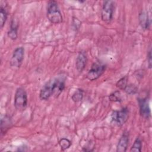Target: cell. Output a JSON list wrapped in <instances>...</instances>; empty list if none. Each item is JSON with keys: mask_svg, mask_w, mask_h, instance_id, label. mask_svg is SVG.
<instances>
[{"mask_svg": "<svg viewBox=\"0 0 152 152\" xmlns=\"http://www.w3.org/2000/svg\"><path fill=\"white\" fill-rule=\"evenodd\" d=\"M65 78L60 77L53 78L46 83L39 93V97L42 100H48L52 96L57 97L65 88Z\"/></svg>", "mask_w": 152, "mask_h": 152, "instance_id": "obj_1", "label": "cell"}, {"mask_svg": "<svg viewBox=\"0 0 152 152\" xmlns=\"http://www.w3.org/2000/svg\"><path fill=\"white\" fill-rule=\"evenodd\" d=\"M47 17L52 24H59L62 22V16L56 1H50L47 6Z\"/></svg>", "mask_w": 152, "mask_h": 152, "instance_id": "obj_2", "label": "cell"}, {"mask_svg": "<svg viewBox=\"0 0 152 152\" xmlns=\"http://www.w3.org/2000/svg\"><path fill=\"white\" fill-rule=\"evenodd\" d=\"M28 103L27 94L26 90L22 88L19 87L16 90L14 96V106L18 111L24 110Z\"/></svg>", "mask_w": 152, "mask_h": 152, "instance_id": "obj_3", "label": "cell"}, {"mask_svg": "<svg viewBox=\"0 0 152 152\" xmlns=\"http://www.w3.org/2000/svg\"><path fill=\"white\" fill-rule=\"evenodd\" d=\"M106 66L102 62H95L87 74V78L90 81H94L99 78L104 72Z\"/></svg>", "mask_w": 152, "mask_h": 152, "instance_id": "obj_4", "label": "cell"}, {"mask_svg": "<svg viewBox=\"0 0 152 152\" xmlns=\"http://www.w3.org/2000/svg\"><path fill=\"white\" fill-rule=\"evenodd\" d=\"M115 2L110 0L105 1L101 11L102 20L106 23H109L113 18Z\"/></svg>", "mask_w": 152, "mask_h": 152, "instance_id": "obj_5", "label": "cell"}, {"mask_svg": "<svg viewBox=\"0 0 152 152\" xmlns=\"http://www.w3.org/2000/svg\"><path fill=\"white\" fill-rule=\"evenodd\" d=\"M129 116V110L127 107H124L119 110H115L111 115L112 122L118 126H122L128 120Z\"/></svg>", "mask_w": 152, "mask_h": 152, "instance_id": "obj_6", "label": "cell"}, {"mask_svg": "<svg viewBox=\"0 0 152 152\" xmlns=\"http://www.w3.org/2000/svg\"><path fill=\"white\" fill-rule=\"evenodd\" d=\"M24 49L23 47L17 48L13 52L11 61L10 65L11 66L15 68H19L24 59Z\"/></svg>", "mask_w": 152, "mask_h": 152, "instance_id": "obj_7", "label": "cell"}, {"mask_svg": "<svg viewBox=\"0 0 152 152\" xmlns=\"http://www.w3.org/2000/svg\"><path fill=\"white\" fill-rule=\"evenodd\" d=\"M138 103L139 105L140 115L144 118L148 119L151 116V112L147 99L138 98Z\"/></svg>", "mask_w": 152, "mask_h": 152, "instance_id": "obj_8", "label": "cell"}, {"mask_svg": "<svg viewBox=\"0 0 152 152\" xmlns=\"http://www.w3.org/2000/svg\"><path fill=\"white\" fill-rule=\"evenodd\" d=\"M129 133L125 131L121 135L116 147L117 152H125L129 144Z\"/></svg>", "mask_w": 152, "mask_h": 152, "instance_id": "obj_9", "label": "cell"}, {"mask_svg": "<svg viewBox=\"0 0 152 152\" xmlns=\"http://www.w3.org/2000/svg\"><path fill=\"white\" fill-rule=\"evenodd\" d=\"M87 62V57L84 52H80L77 56L75 66L79 72H81L85 68Z\"/></svg>", "mask_w": 152, "mask_h": 152, "instance_id": "obj_10", "label": "cell"}, {"mask_svg": "<svg viewBox=\"0 0 152 152\" xmlns=\"http://www.w3.org/2000/svg\"><path fill=\"white\" fill-rule=\"evenodd\" d=\"M18 28V23L16 19L12 18L11 21L10 29L8 31V36L10 39L12 40H15L17 39L18 37L17 30Z\"/></svg>", "mask_w": 152, "mask_h": 152, "instance_id": "obj_11", "label": "cell"}, {"mask_svg": "<svg viewBox=\"0 0 152 152\" xmlns=\"http://www.w3.org/2000/svg\"><path fill=\"white\" fill-rule=\"evenodd\" d=\"M139 23L141 28L144 30H147L148 28L150 26V21L147 12L145 11H142L139 14Z\"/></svg>", "mask_w": 152, "mask_h": 152, "instance_id": "obj_12", "label": "cell"}, {"mask_svg": "<svg viewBox=\"0 0 152 152\" xmlns=\"http://www.w3.org/2000/svg\"><path fill=\"white\" fill-rule=\"evenodd\" d=\"M8 16V11L7 8V5H5V2H1V7H0V26L1 28H2L5 23L7 21Z\"/></svg>", "mask_w": 152, "mask_h": 152, "instance_id": "obj_13", "label": "cell"}, {"mask_svg": "<svg viewBox=\"0 0 152 152\" xmlns=\"http://www.w3.org/2000/svg\"><path fill=\"white\" fill-rule=\"evenodd\" d=\"M12 124L11 119L8 115L4 116L1 119V131L2 134H5V132L10 128Z\"/></svg>", "mask_w": 152, "mask_h": 152, "instance_id": "obj_14", "label": "cell"}, {"mask_svg": "<svg viewBox=\"0 0 152 152\" xmlns=\"http://www.w3.org/2000/svg\"><path fill=\"white\" fill-rule=\"evenodd\" d=\"M84 97V90L81 88H78L72 95L71 99L74 102H78L83 100Z\"/></svg>", "mask_w": 152, "mask_h": 152, "instance_id": "obj_15", "label": "cell"}, {"mask_svg": "<svg viewBox=\"0 0 152 152\" xmlns=\"http://www.w3.org/2000/svg\"><path fill=\"white\" fill-rule=\"evenodd\" d=\"M141 148H142L141 140L140 137H137L135 140V141H134V143H133V144H132V147L130 149V151H131V152H133V151H136V152L141 151Z\"/></svg>", "mask_w": 152, "mask_h": 152, "instance_id": "obj_16", "label": "cell"}, {"mask_svg": "<svg viewBox=\"0 0 152 152\" xmlns=\"http://www.w3.org/2000/svg\"><path fill=\"white\" fill-rule=\"evenodd\" d=\"M59 144L61 148V150L64 151L70 147L71 145V141L66 138H62L59 140Z\"/></svg>", "mask_w": 152, "mask_h": 152, "instance_id": "obj_17", "label": "cell"}, {"mask_svg": "<svg viewBox=\"0 0 152 152\" xmlns=\"http://www.w3.org/2000/svg\"><path fill=\"white\" fill-rule=\"evenodd\" d=\"M127 85H128V77L127 76H125V77L121 78V79H119L116 84V86L118 88H119L121 90H125V88H126Z\"/></svg>", "mask_w": 152, "mask_h": 152, "instance_id": "obj_18", "label": "cell"}, {"mask_svg": "<svg viewBox=\"0 0 152 152\" xmlns=\"http://www.w3.org/2000/svg\"><path fill=\"white\" fill-rule=\"evenodd\" d=\"M125 91V92L127 93V94H135L138 90V88L137 87L134 86V84H128L127 85V86L126 87V88H125L124 90Z\"/></svg>", "mask_w": 152, "mask_h": 152, "instance_id": "obj_19", "label": "cell"}, {"mask_svg": "<svg viewBox=\"0 0 152 152\" xmlns=\"http://www.w3.org/2000/svg\"><path fill=\"white\" fill-rule=\"evenodd\" d=\"M109 100L112 102H121L122 100L121 96L119 91H115L112 94H111L109 96Z\"/></svg>", "mask_w": 152, "mask_h": 152, "instance_id": "obj_20", "label": "cell"}, {"mask_svg": "<svg viewBox=\"0 0 152 152\" xmlns=\"http://www.w3.org/2000/svg\"><path fill=\"white\" fill-rule=\"evenodd\" d=\"M147 61H148V66L149 68H151V49L148 52L147 54Z\"/></svg>", "mask_w": 152, "mask_h": 152, "instance_id": "obj_21", "label": "cell"}]
</instances>
